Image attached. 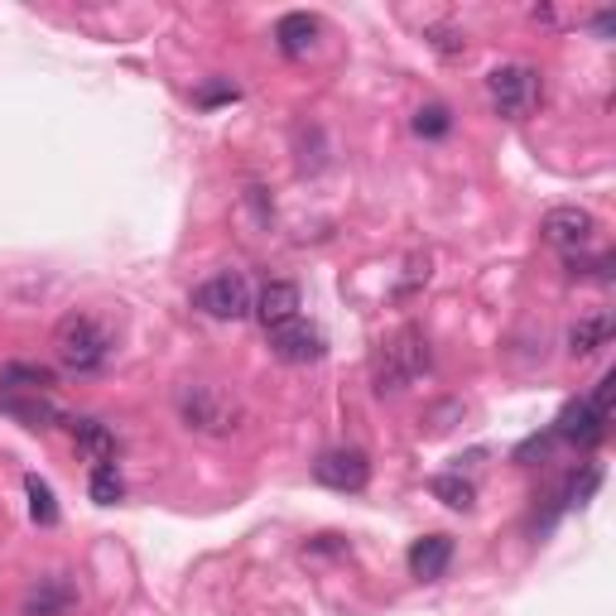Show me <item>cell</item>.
<instances>
[{"label": "cell", "mask_w": 616, "mask_h": 616, "mask_svg": "<svg viewBox=\"0 0 616 616\" xmlns=\"http://www.w3.org/2000/svg\"><path fill=\"white\" fill-rule=\"evenodd\" d=\"M256 318L265 323V333L270 328H280V323L289 318H299V284H289V280H275V284H265L260 289V299H256Z\"/></svg>", "instance_id": "7c38bea8"}, {"label": "cell", "mask_w": 616, "mask_h": 616, "mask_svg": "<svg viewBox=\"0 0 616 616\" xmlns=\"http://www.w3.org/2000/svg\"><path fill=\"white\" fill-rule=\"evenodd\" d=\"M429 44L433 48H439V54H463V48H467V39H463V34H457V30H449V24H433V30H429Z\"/></svg>", "instance_id": "603a6c76"}, {"label": "cell", "mask_w": 616, "mask_h": 616, "mask_svg": "<svg viewBox=\"0 0 616 616\" xmlns=\"http://www.w3.org/2000/svg\"><path fill=\"white\" fill-rule=\"evenodd\" d=\"M72 607H78V588L68 583V573L39 578L30 588V597H24V616H68Z\"/></svg>", "instance_id": "30bf717a"}, {"label": "cell", "mask_w": 616, "mask_h": 616, "mask_svg": "<svg viewBox=\"0 0 616 616\" xmlns=\"http://www.w3.org/2000/svg\"><path fill=\"white\" fill-rule=\"evenodd\" d=\"M48 385H54V371H44V367H24V361H10V367L0 371V391H5V395H15V391L44 395Z\"/></svg>", "instance_id": "2e32d148"}, {"label": "cell", "mask_w": 616, "mask_h": 616, "mask_svg": "<svg viewBox=\"0 0 616 616\" xmlns=\"http://www.w3.org/2000/svg\"><path fill=\"white\" fill-rule=\"evenodd\" d=\"M453 563V539L449 535H425L409 545V573L425 578V583H433V578H443Z\"/></svg>", "instance_id": "8fae6325"}, {"label": "cell", "mask_w": 616, "mask_h": 616, "mask_svg": "<svg viewBox=\"0 0 616 616\" xmlns=\"http://www.w3.org/2000/svg\"><path fill=\"white\" fill-rule=\"evenodd\" d=\"M72 439H78V449L82 453H92L96 463H112L116 457V439H112V429L106 425H96V419H72Z\"/></svg>", "instance_id": "9a60e30c"}, {"label": "cell", "mask_w": 616, "mask_h": 616, "mask_svg": "<svg viewBox=\"0 0 616 616\" xmlns=\"http://www.w3.org/2000/svg\"><path fill=\"white\" fill-rule=\"evenodd\" d=\"M174 405H178V419H184L193 433H212V439H222V433H232L241 425L236 395H226L222 385H208V381L178 385Z\"/></svg>", "instance_id": "6da1fadb"}, {"label": "cell", "mask_w": 616, "mask_h": 616, "mask_svg": "<svg viewBox=\"0 0 616 616\" xmlns=\"http://www.w3.org/2000/svg\"><path fill=\"white\" fill-rule=\"evenodd\" d=\"M313 477H318L328 491H361L371 481V463L361 449H328L318 463H313Z\"/></svg>", "instance_id": "52a82bcc"}, {"label": "cell", "mask_w": 616, "mask_h": 616, "mask_svg": "<svg viewBox=\"0 0 616 616\" xmlns=\"http://www.w3.org/2000/svg\"><path fill=\"white\" fill-rule=\"evenodd\" d=\"M597 232V222H593V212H583V208H554L545 222H539V236L549 241V246H559L563 256H578V251L593 241Z\"/></svg>", "instance_id": "ba28073f"}, {"label": "cell", "mask_w": 616, "mask_h": 616, "mask_svg": "<svg viewBox=\"0 0 616 616\" xmlns=\"http://www.w3.org/2000/svg\"><path fill=\"white\" fill-rule=\"evenodd\" d=\"M569 275H597V280H612V256H563Z\"/></svg>", "instance_id": "7402d4cb"}, {"label": "cell", "mask_w": 616, "mask_h": 616, "mask_svg": "<svg viewBox=\"0 0 616 616\" xmlns=\"http://www.w3.org/2000/svg\"><path fill=\"white\" fill-rule=\"evenodd\" d=\"M198 102H202V106H217V102H236V88H226V82H217V88L198 92Z\"/></svg>", "instance_id": "cb8c5ba5"}, {"label": "cell", "mask_w": 616, "mask_h": 616, "mask_svg": "<svg viewBox=\"0 0 616 616\" xmlns=\"http://www.w3.org/2000/svg\"><path fill=\"white\" fill-rule=\"evenodd\" d=\"M429 371V342H425V333L419 328H400L385 342V352L376 361V391H400V385L409 381H419Z\"/></svg>", "instance_id": "277c9868"}, {"label": "cell", "mask_w": 616, "mask_h": 616, "mask_svg": "<svg viewBox=\"0 0 616 616\" xmlns=\"http://www.w3.org/2000/svg\"><path fill=\"white\" fill-rule=\"evenodd\" d=\"M275 39H280V48L289 58H309L313 39H318V20L313 15H284L280 24H275Z\"/></svg>", "instance_id": "5bb4252c"}, {"label": "cell", "mask_w": 616, "mask_h": 616, "mask_svg": "<svg viewBox=\"0 0 616 616\" xmlns=\"http://www.w3.org/2000/svg\"><path fill=\"white\" fill-rule=\"evenodd\" d=\"M612 24H616V20H612V10H602V15L593 20V30H597V34H612Z\"/></svg>", "instance_id": "d4e9b609"}, {"label": "cell", "mask_w": 616, "mask_h": 616, "mask_svg": "<svg viewBox=\"0 0 616 616\" xmlns=\"http://www.w3.org/2000/svg\"><path fill=\"white\" fill-rule=\"evenodd\" d=\"M88 491H92V501H96V505H116L120 497H126V481H120L116 463H96V467H92V477H88Z\"/></svg>", "instance_id": "ac0fdd59"}, {"label": "cell", "mask_w": 616, "mask_h": 616, "mask_svg": "<svg viewBox=\"0 0 616 616\" xmlns=\"http://www.w3.org/2000/svg\"><path fill=\"white\" fill-rule=\"evenodd\" d=\"M193 309H198V313H208V318L236 323V318H246V313L256 309V299H251L246 275L222 270V275H212V280H202L198 289H193Z\"/></svg>", "instance_id": "5b68a950"}, {"label": "cell", "mask_w": 616, "mask_h": 616, "mask_svg": "<svg viewBox=\"0 0 616 616\" xmlns=\"http://www.w3.org/2000/svg\"><path fill=\"white\" fill-rule=\"evenodd\" d=\"M270 352L289 361V367H309V361L323 357V333L304 318H289L280 328H270Z\"/></svg>", "instance_id": "9c48e42d"}, {"label": "cell", "mask_w": 616, "mask_h": 616, "mask_svg": "<svg viewBox=\"0 0 616 616\" xmlns=\"http://www.w3.org/2000/svg\"><path fill=\"white\" fill-rule=\"evenodd\" d=\"M54 352L68 371H96L106 357H112V333L92 318V313H68L54 333Z\"/></svg>", "instance_id": "7a4b0ae2"}, {"label": "cell", "mask_w": 616, "mask_h": 616, "mask_svg": "<svg viewBox=\"0 0 616 616\" xmlns=\"http://www.w3.org/2000/svg\"><path fill=\"white\" fill-rule=\"evenodd\" d=\"M612 391H616V381L602 376L597 391L588 395V400L563 405L554 433H559V439H569V443H578V449H593V443H602V439H607V425H612Z\"/></svg>", "instance_id": "3957f363"}, {"label": "cell", "mask_w": 616, "mask_h": 616, "mask_svg": "<svg viewBox=\"0 0 616 616\" xmlns=\"http://www.w3.org/2000/svg\"><path fill=\"white\" fill-rule=\"evenodd\" d=\"M5 409H10V415H20L30 429H48V425H54V419H58V409L48 405L44 395H34V400H20V395H5Z\"/></svg>", "instance_id": "d6986e66"}, {"label": "cell", "mask_w": 616, "mask_h": 616, "mask_svg": "<svg viewBox=\"0 0 616 616\" xmlns=\"http://www.w3.org/2000/svg\"><path fill=\"white\" fill-rule=\"evenodd\" d=\"M487 92H491V106H497L501 116H525L530 106L539 102V72L525 63H501L487 78Z\"/></svg>", "instance_id": "8992f818"}, {"label": "cell", "mask_w": 616, "mask_h": 616, "mask_svg": "<svg viewBox=\"0 0 616 616\" xmlns=\"http://www.w3.org/2000/svg\"><path fill=\"white\" fill-rule=\"evenodd\" d=\"M612 342V313H588L569 328V352L573 357H593Z\"/></svg>", "instance_id": "4fadbf2b"}, {"label": "cell", "mask_w": 616, "mask_h": 616, "mask_svg": "<svg viewBox=\"0 0 616 616\" xmlns=\"http://www.w3.org/2000/svg\"><path fill=\"white\" fill-rule=\"evenodd\" d=\"M429 491H433V497H439L443 505H453V511H473V501H477V487H473L467 477H457V473L433 477Z\"/></svg>", "instance_id": "e0dca14e"}, {"label": "cell", "mask_w": 616, "mask_h": 616, "mask_svg": "<svg viewBox=\"0 0 616 616\" xmlns=\"http://www.w3.org/2000/svg\"><path fill=\"white\" fill-rule=\"evenodd\" d=\"M453 130V116H449V106H439V102H429V106H419L415 112V136H425V140H443Z\"/></svg>", "instance_id": "44dd1931"}, {"label": "cell", "mask_w": 616, "mask_h": 616, "mask_svg": "<svg viewBox=\"0 0 616 616\" xmlns=\"http://www.w3.org/2000/svg\"><path fill=\"white\" fill-rule=\"evenodd\" d=\"M24 491H30V515L39 525H58V501H54V491H48V481L44 477H24Z\"/></svg>", "instance_id": "ffe728a7"}]
</instances>
